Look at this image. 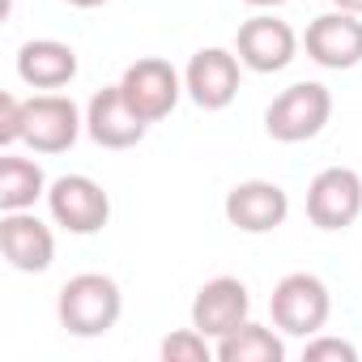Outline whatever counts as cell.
I'll return each mask as SVG.
<instances>
[{
    "label": "cell",
    "mask_w": 362,
    "mask_h": 362,
    "mask_svg": "<svg viewBox=\"0 0 362 362\" xmlns=\"http://www.w3.org/2000/svg\"><path fill=\"white\" fill-rule=\"evenodd\" d=\"M243 5H252V9H273V5H286V0H243Z\"/></svg>",
    "instance_id": "obj_22"
},
{
    "label": "cell",
    "mask_w": 362,
    "mask_h": 362,
    "mask_svg": "<svg viewBox=\"0 0 362 362\" xmlns=\"http://www.w3.org/2000/svg\"><path fill=\"white\" fill-rule=\"evenodd\" d=\"M332 119V94L320 81H294L290 90H281L269 111H264V132L281 145H298L324 132V124Z\"/></svg>",
    "instance_id": "obj_2"
},
{
    "label": "cell",
    "mask_w": 362,
    "mask_h": 362,
    "mask_svg": "<svg viewBox=\"0 0 362 362\" xmlns=\"http://www.w3.org/2000/svg\"><path fill=\"white\" fill-rule=\"evenodd\" d=\"M239 81H243V60L239 52L226 47H201L184 69V90L201 111H226L239 98Z\"/></svg>",
    "instance_id": "obj_6"
},
{
    "label": "cell",
    "mask_w": 362,
    "mask_h": 362,
    "mask_svg": "<svg viewBox=\"0 0 362 362\" xmlns=\"http://www.w3.org/2000/svg\"><path fill=\"white\" fill-rule=\"evenodd\" d=\"M162 358L166 362H209L218 354L209 349V337L201 328H179V332H170L162 341Z\"/></svg>",
    "instance_id": "obj_18"
},
{
    "label": "cell",
    "mask_w": 362,
    "mask_h": 362,
    "mask_svg": "<svg viewBox=\"0 0 362 362\" xmlns=\"http://www.w3.org/2000/svg\"><path fill=\"white\" fill-rule=\"evenodd\" d=\"M235 52H239L243 69H252V73H281L298 52V35L290 30V22H281L273 13H256L239 26Z\"/></svg>",
    "instance_id": "obj_12"
},
{
    "label": "cell",
    "mask_w": 362,
    "mask_h": 362,
    "mask_svg": "<svg viewBox=\"0 0 362 362\" xmlns=\"http://www.w3.org/2000/svg\"><path fill=\"white\" fill-rule=\"evenodd\" d=\"M252 315V294L239 277H214L192 298V328H201L209 341H222Z\"/></svg>",
    "instance_id": "obj_14"
},
{
    "label": "cell",
    "mask_w": 362,
    "mask_h": 362,
    "mask_svg": "<svg viewBox=\"0 0 362 362\" xmlns=\"http://www.w3.org/2000/svg\"><path fill=\"white\" fill-rule=\"evenodd\" d=\"M362 214V175L349 166H328L307 188V218L315 230H349Z\"/></svg>",
    "instance_id": "obj_5"
},
{
    "label": "cell",
    "mask_w": 362,
    "mask_h": 362,
    "mask_svg": "<svg viewBox=\"0 0 362 362\" xmlns=\"http://www.w3.org/2000/svg\"><path fill=\"white\" fill-rule=\"evenodd\" d=\"M226 222L243 235H269L290 218V197L273 179H243L226 192Z\"/></svg>",
    "instance_id": "obj_9"
},
{
    "label": "cell",
    "mask_w": 362,
    "mask_h": 362,
    "mask_svg": "<svg viewBox=\"0 0 362 362\" xmlns=\"http://www.w3.org/2000/svg\"><path fill=\"white\" fill-rule=\"evenodd\" d=\"M47 209L52 222L64 226L69 235H98L111 222V197L90 175H60L47 188Z\"/></svg>",
    "instance_id": "obj_4"
},
{
    "label": "cell",
    "mask_w": 362,
    "mask_h": 362,
    "mask_svg": "<svg viewBox=\"0 0 362 362\" xmlns=\"http://www.w3.org/2000/svg\"><path fill=\"white\" fill-rule=\"evenodd\" d=\"M332 9H345V13H358L362 18V0H332Z\"/></svg>",
    "instance_id": "obj_21"
},
{
    "label": "cell",
    "mask_w": 362,
    "mask_h": 362,
    "mask_svg": "<svg viewBox=\"0 0 362 362\" xmlns=\"http://www.w3.org/2000/svg\"><path fill=\"white\" fill-rule=\"evenodd\" d=\"M214 354L222 362H281L286 358V341H281V332L243 320L235 332H226L222 341H214Z\"/></svg>",
    "instance_id": "obj_17"
},
{
    "label": "cell",
    "mask_w": 362,
    "mask_h": 362,
    "mask_svg": "<svg viewBox=\"0 0 362 362\" xmlns=\"http://www.w3.org/2000/svg\"><path fill=\"white\" fill-rule=\"evenodd\" d=\"M86 115L69 94H35L26 98V145L35 153H64L77 145Z\"/></svg>",
    "instance_id": "obj_8"
},
{
    "label": "cell",
    "mask_w": 362,
    "mask_h": 362,
    "mask_svg": "<svg viewBox=\"0 0 362 362\" xmlns=\"http://www.w3.org/2000/svg\"><path fill=\"white\" fill-rule=\"evenodd\" d=\"M303 47L320 69H332V73L354 69V64H362V18L345 13V9L320 13V18H311Z\"/></svg>",
    "instance_id": "obj_10"
},
{
    "label": "cell",
    "mask_w": 362,
    "mask_h": 362,
    "mask_svg": "<svg viewBox=\"0 0 362 362\" xmlns=\"http://www.w3.org/2000/svg\"><path fill=\"white\" fill-rule=\"evenodd\" d=\"M119 90H124V98L136 107V115H141L145 124H158V119H166V115L175 111L179 94H184V77L175 73L170 60L145 56V60H136V64L124 69Z\"/></svg>",
    "instance_id": "obj_7"
},
{
    "label": "cell",
    "mask_w": 362,
    "mask_h": 362,
    "mask_svg": "<svg viewBox=\"0 0 362 362\" xmlns=\"http://www.w3.org/2000/svg\"><path fill=\"white\" fill-rule=\"evenodd\" d=\"M73 9H98V5H107V0H69Z\"/></svg>",
    "instance_id": "obj_23"
},
{
    "label": "cell",
    "mask_w": 362,
    "mask_h": 362,
    "mask_svg": "<svg viewBox=\"0 0 362 362\" xmlns=\"http://www.w3.org/2000/svg\"><path fill=\"white\" fill-rule=\"evenodd\" d=\"M303 358L307 362H358V349L349 345V341H341V337H307V345H303Z\"/></svg>",
    "instance_id": "obj_20"
},
{
    "label": "cell",
    "mask_w": 362,
    "mask_h": 362,
    "mask_svg": "<svg viewBox=\"0 0 362 362\" xmlns=\"http://www.w3.org/2000/svg\"><path fill=\"white\" fill-rule=\"evenodd\" d=\"M119 311H124V294L107 273H77L60 286L56 298L60 328L73 337H107L119 324Z\"/></svg>",
    "instance_id": "obj_1"
},
{
    "label": "cell",
    "mask_w": 362,
    "mask_h": 362,
    "mask_svg": "<svg viewBox=\"0 0 362 362\" xmlns=\"http://www.w3.org/2000/svg\"><path fill=\"white\" fill-rule=\"evenodd\" d=\"M18 77L30 90H60L77 77V52L60 39H30L18 52Z\"/></svg>",
    "instance_id": "obj_15"
},
{
    "label": "cell",
    "mask_w": 362,
    "mask_h": 362,
    "mask_svg": "<svg viewBox=\"0 0 362 362\" xmlns=\"http://www.w3.org/2000/svg\"><path fill=\"white\" fill-rule=\"evenodd\" d=\"M26 141V103L18 94H0V145L13 149Z\"/></svg>",
    "instance_id": "obj_19"
},
{
    "label": "cell",
    "mask_w": 362,
    "mask_h": 362,
    "mask_svg": "<svg viewBox=\"0 0 362 362\" xmlns=\"http://www.w3.org/2000/svg\"><path fill=\"white\" fill-rule=\"evenodd\" d=\"M0 252L18 273H47L56 260V235L30 209L0 214Z\"/></svg>",
    "instance_id": "obj_13"
},
{
    "label": "cell",
    "mask_w": 362,
    "mask_h": 362,
    "mask_svg": "<svg viewBox=\"0 0 362 362\" xmlns=\"http://www.w3.org/2000/svg\"><path fill=\"white\" fill-rule=\"evenodd\" d=\"M273 328L286 337H315L332 315V294L315 273H286L269 298Z\"/></svg>",
    "instance_id": "obj_3"
},
{
    "label": "cell",
    "mask_w": 362,
    "mask_h": 362,
    "mask_svg": "<svg viewBox=\"0 0 362 362\" xmlns=\"http://www.w3.org/2000/svg\"><path fill=\"white\" fill-rule=\"evenodd\" d=\"M86 132H90V141L103 145V149H132V145L145 141L149 124L136 115V107L124 98V90H119V81H115V86L98 90V94L86 103Z\"/></svg>",
    "instance_id": "obj_11"
},
{
    "label": "cell",
    "mask_w": 362,
    "mask_h": 362,
    "mask_svg": "<svg viewBox=\"0 0 362 362\" xmlns=\"http://www.w3.org/2000/svg\"><path fill=\"white\" fill-rule=\"evenodd\" d=\"M47 175L35 158H18L5 153L0 158V214H13V209H35L39 197H47Z\"/></svg>",
    "instance_id": "obj_16"
}]
</instances>
